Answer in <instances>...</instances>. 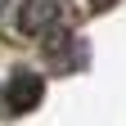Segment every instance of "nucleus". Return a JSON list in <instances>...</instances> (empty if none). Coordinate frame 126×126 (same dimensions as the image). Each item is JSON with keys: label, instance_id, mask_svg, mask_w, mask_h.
I'll return each mask as SVG.
<instances>
[{"label": "nucleus", "instance_id": "20e7f679", "mask_svg": "<svg viewBox=\"0 0 126 126\" xmlns=\"http://www.w3.org/2000/svg\"><path fill=\"white\" fill-rule=\"evenodd\" d=\"M5 5H9V0H0V14H5Z\"/></svg>", "mask_w": 126, "mask_h": 126}, {"label": "nucleus", "instance_id": "f257e3e1", "mask_svg": "<svg viewBox=\"0 0 126 126\" xmlns=\"http://www.w3.org/2000/svg\"><path fill=\"white\" fill-rule=\"evenodd\" d=\"M63 18H68L63 0H23L18 14H14V27L23 36H50V32L63 27Z\"/></svg>", "mask_w": 126, "mask_h": 126}, {"label": "nucleus", "instance_id": "f03ea898", "mask_svg": "<svg viewBox=\"0 0 126 126\" xmlns=\"http://www.w3.org/2000/svg\"><path fill=\"white\" fill-rule=\"evenodd\" d=\"M41 94H45V81H41L36 72H14L5 104L14 108V113H27V108H36V104H41Z\"/></svg>", "mask_w": 126, "mask_h": 126}, {"label": "nucleus", "instance_id": "7ed1b4c3", "mask_svg": "<svg viewBox=\"0 0 126 126\" xmlns=\"http://www.w3.org/2000/svg\"><path fill=\"white\" fill-rule=\"evenodd\" d=\"M94 5H113V0H94Z\"/></svg>", "mask_w": 126, "mask_h": 126}]
</instances>
